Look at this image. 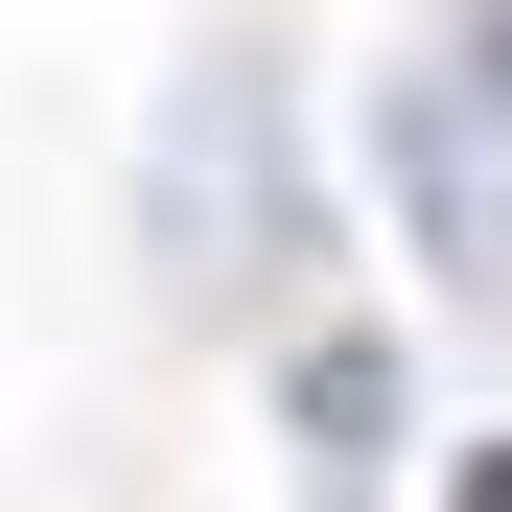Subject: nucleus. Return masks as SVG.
I'll return each mask as SVG.
<instances>
[{
	"mask_svg": "<svg viewBox=\"0 0 512 512\" xmlns=\"http://www.w3.org/2000/svg\"><path fill=\"white\" fill-rule=\"evenodd\" d=\"M256 140H280V70L210 47L187 70V280H256V256H280V163Z\"/></svg>",
	"mask_w": 512,
	"mask_h": 512,
	"instance_id": "1",
	"label": "nucleus"
},
{
	"mask_svg": "<svg viewBox=\"0 0 512 512\" xmlns=\"http://www.w3.org/2000/svg\"><path fill=\"white\" fill-rule=\"evenodd\" d=\"M373 443H396V326H303V466L373 489Z\"/></svg>",
	"mask_w": 512,
	"mask_h": 512,
	"instance_id": "3",
	"label": "nucleus"
},
{
	"mask_svg": "<svg viewBox=\"0 0 512 512\" xmlns=\"http://www.w3.org/2000/svg\"><path fill=\"white\" fill-rule=\"evenodd\" d=\"M443 512H512V443H466V489H443Z\"/></svg>",
	"mask_w": 512,
	"mask_h": 512,
	"instance_id": "5",
	"label": "nucleus"
},
{
	"mask_svg": "<svg viewBox=\"0 0 512 512\" xmlns=\"http://www.w3.org/2000/svg\"><path fill=\"white\" fill-rule=\"evenodd\" d=\"M466 117H512V0H466Z\"/></svg>",
	"mask_w": 512,
	"mask_h": 512,
	"instance_id": "4",
	"label": "nucleus"
},
{
	"mask_svg": "<svg viewBox=\"0 0 512 512\" xmlns=\"http://www.w3.org/2000/svg\"><path fill=\"white\" fill-rule=\"evenodd\" d=\"M396 210L443 233V280H512V187H489V117L466 94H396Z\"/></svg>",
	"mask_w": 512,
	"mask_h": 512,
	"instance_id": "2",
	"label": "nucleus"
}]
</instances>
